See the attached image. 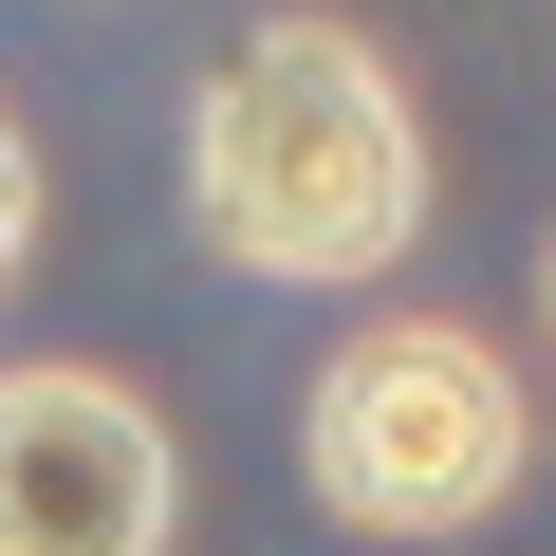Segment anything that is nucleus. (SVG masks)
Masks as SVG:
<instances>
[{
    "mask_svg": "<svg viewBox=\"0 0 556 556\" xmlns=\"http://www.w3.org/2000/svg\"><path fill=\"white\" fill-rule=\"evenodd\" d=\"M186 223L241 278H298V298H353L427 241V112L390 75V38L278 0L241 20L186 93Z\"/></svg>",
    "mask_w": 556,
    "mask_h": 556,
    "instance_id": "f257e3e1",
    "label": "nucleus"
},
{
    "mask_svg": "<svg viewBox=\"0 0 556 556\" xmlns=\"http://www.w3.org/2000/svg\"><path fill=\"white\" fill-rule=\"evenodd\" d=\"M519 464H538V390L482 316H371L298 408V482L353 538H482Z\"/></svg>",
    "mask_w": 556,
    "mask_h": 556,
    "instance_id": "f03ea898",
    "label": "nucleus"
},
{
    "mask_svg": "<svg viewBox=\"0 0 556 556\" xmlns=\"http://www.w3.org/2000/svg\"><path fill=\"white\" fill-rule=\"evenodd\" d=\"M186 445L130 371H0V556H167Z\"/></svg>",
    "mask_w": 556,
    "mask_h": 556,
    "instance_id": "7ed1b4c3",
    "label": "nucleus"
},
{
    "mask_svg": "<svg viewBox=\"0 0 556 556\" xmlns=\"http://www.w3.org/2000/svg\"><path fill=\"white\" fill-rule=\"evenodd\" d=\"M38 260V149H20V112H0V278Z\"/></svg>",
    "mask_w": 556,
    "mask_h": 556,
    "instance_id": "20e7f679",
    "label": "nucleus"
},
{
    "mask_svg": "<svg viewBox=\"0 0 556 556\" xmlns=\"http://www.w3.org/2000/svg\"><path fill=\"white\" fill-rule=\"evenodd\" d=\"M538 334H556V241H538Z\"/></svg>",
    "mask_w": 556,
    "mask_h": 556,
    "instance_id": "39448f33",
    "label": "nucleus"
}]
</instances>
